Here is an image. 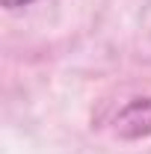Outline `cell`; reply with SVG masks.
Segmentation results:
<instances>
[{"label":"cell","instance_id":"1","mask_svg":"<svg viewBox=\"0 0 151 154\" xmlns=\"http://www.w3.org/2000/svg\"><path fill=\"white\" fill-rule=\"evenodd\" d=\"M116 134L122 139H145L151 136V98L131 101L116 116Z\"/></svg>","mask_w":151,"mask_h":154},{"label":"cell","instance_id":"2","mask_svg":"<svg viewBox=\"0 0 151 154\" xmlns=\"http://www.w3.org/2000/svg\"><path fill=\"white\" fill-rule=\"evenodd\" d=\"M6 9H15V6H27V3H33V0H0Z\"/></svg>","mask_w":151,"mask_h":154}]
</instances>
